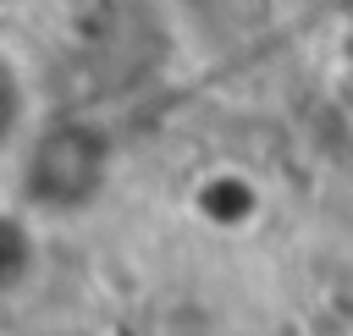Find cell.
Segmentation results:
<instances>
[{"mask_svg": "<svg viewBox=\"0 0 353 336\" xmlns=\"http://www.w3.org/2000/svg\"><path fill=\"white\" fill-rule=\"evenodd\" d=\"M110 171V138L94 121H50L22 165V187L39 209H83Z\"/></svg>", "mask_w": 353, "mask_h": 336, "instance_id": "6da1fadb", "label": "cell"}, {"mask_svg": "<svg viewBox=\"0 0 353 336\" xmlns=\"http://www.w3.org/2000/svg\"><path fill=\"white\" fill-rule=\"evenodd\" d=\"M22 116H28V88H22L17 66L0 55V149H11V138L22 132Z\"/></svg>", "mask_w": 353, "mask_h": 336, "instance_id": "7a4b0ae2", "label": "cell"}, {"mask_svg": "<svg viewBox=\"0 0 353 336\" xmlns=\"http://www.w3.org/2000/svg\"><path fill=\"white\" fill-rule=\"evenodd\" d=\"M22 264H28V237L17 231V220H6V215H0V286H6Z\"/></svg>", "mask_w": 353, "mask_h": 336, "instance_id": "3957f363", "label": "cell"}]
</instances>
